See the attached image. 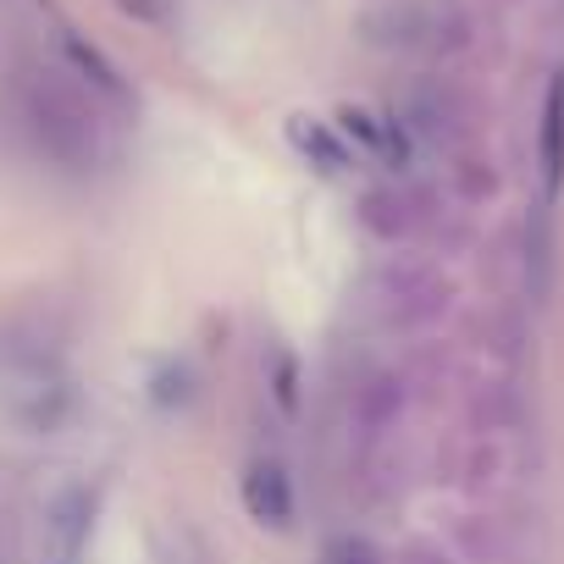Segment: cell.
Listing matches in <instances>:
<instances>
[{"mask_svg":"<svg viewBox=\"0 0 564 564\" xmlns=\"http://www.w3.org/2000/svg\"><path fill=\"white\" fill-rule=\"evenodd\" d=\"M243 509L260 525H289L294 520V487L276 465H249L243 470Z\"/></svg>","mask_w":564,"mask_h":564,"instance_id":"1","label":"cell"},{"mask_svg":"<svg viewBox=\"0 0 564 564\" xmlns=\"http://www.w3.org/2000/svg\"><path fill=\"white\" fill-rule=\"evenodd\" d=\"M542 183L547 194L564 183V73L547 84V106H542Z\"/></svg>","mask_w":564,"mask_h":564,"instance_id":"2","label":"cell"},{"mask_svg":"<svg viewBox=\"0 0 564 564\" xmlns=\"http://www.w3.org/2000/svg\"><path fill=\"white\" fill-rule=\"evenodd\" d=\"M327 564H377V553H371V547H366L360 536H344V542H333Z\"/></svg>","mask_w":564,"mask_h":564,"instance_id":"3","label":"cell"}]
</instances>
